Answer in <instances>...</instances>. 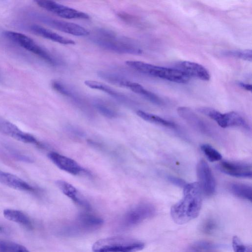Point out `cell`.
<instances>
[{
    "mask_svg": "<svg viewBox=\"0 0 252 252\" xmlns=\"http://www.w3.org/2000/svg\"><path fill=\"white\" fill-rule=\"evenodd\" d=\"M183 198L172 206L170 215L177 224H183L197 218L202 205V191L198 182L186 184Z\"/></svg>",
    "mask_w": 252,
    "mask_h": 252,
    "instance_id": "1",
    "label": "cell"
},
{
    "mask_svg": "<svg viewBox=\"0 0 252 252\" xmlns=\"http://www.w3.org/2000/svg\"><path fill=\"white\" fill-rule=\"evenodd\" d=\"M91 39L98 46L119 54L139 55L142 51L130 40L119 37L112 31L104 29L95 30Z\"/></svg>",
    "mask_w": 252,
    "mask_h": 252,
    "instance_id": "2",
    "label": "cell"
},
{
    "mask_svg": "<svg viewBox=\"0 0 252 252\" xmlns=\"http://www.w3.org/2000/svg\"><path fill=\"white\" fill-rule=\"evenodd\" d=\"M126 63L141 73L173 82L185 83L190 79L187 74L179 69L158 66L140 61H127Z\"/></svg>",
    "mask_w": 252,
    "mask_h": 252,
    "instance_id": "3",
    "label": "cell"
},
{
    "mask_svg": "<svg viewBox=\"0 0 252 252\" xmlns=\"http://www.w3.org/2000/svg\"><path fill=\"white\" fill-rule=\"evenodd\" d=\"M145 247L143 242L125 236H113L96 241L92 246L94 252H137Z\"/></svg>",
    "mask_w": 252,
    "mask_h": 252,
    "instance_id": "4",
    "label": "cell"
},
{
    "mask_svg": "<svg viewBox=\"0 0 252 252\" xmlns=\"http://www.w3.org/2000/svg\"><path fill=\"white\" fill-rule=\"evenodd\" d=\"M103 222L98 216L87 212L82 213L74 220L63 226L60 233L65 236H78L96 230Z\"/></svg>",
    "mask_w": 252,
    "mask_h": 252,
    "instance_id": "5",
    "label": "cell"
},
{
    "mask_svg": "<svg viewBox=\"0 0 252 252\" xmlns=\"http://www.w3.org/2000/svg\"><path fill=\"white\" fill-rule=\"evenodd\" d=\"M4 34L6 38L36 55L48 63L53 65L57 64L56 59L29 36L21 33L12 31H6Z\"/></svg>",
    "mask_w": 252,
    "mask_h": 252,
    "instance_id": "6",
    "label": "cell"
},
{
    "mask_svg": "<svg viewBox=\"0 0 252 252\" xmlns=\"http://www.w3.org/2000/svg\"><path fill=\"white\" fill-rule=\"evenodd\" d=\"M198 111L214 120L221 127L239 126L246 129L250 128L245 120L237 112L231 111L221 113L216 109L206 107H200Z\"/></svg>",
    "mask_w": 252,
    "mask_h": 252,
    "instance_id": "7",
    "label": "cell"
},
{
    "mask_svg": "<svg viewBox=\"0 0 252 252\" xmlns=\"http://www.w3.org/2000/svg\"><path fill=\"white\" fill-rule=\"evenodd\" d=\"M156 213L154 206L147 202L140 203L129 210L122 217L121 225L123 228L133 227L153 217Z\"/></svg>",
    "mask_w": 252,
    "mask_h": 252,
    "instance_id": "8",
    "label": "cell"
},
{
    "mask_svg": "<svg viewBox=\"0 0 252 252\" xmlns=\"http://www.w3.org/2000/svg\"><path fill=\"white\" fill-rule=\"evenodd\" d=\"M198 184L202 193L207 196L213 195L216 191L215 179L207 162L200 160L196 166Z\"/></svg>",
    "mask_w": 252,
    "mask_h": 252,
    "instance_id": "9",
    "label": "cell"
},
{
    "mask_svg": "<svg viewBox=\"0 0 252 252\" xmlns=\"http://www.w3.org/2000/svg\"><path fill=\"white\" fill-rule=\"evenodd\" d=\"M35 2L39 6L63 18L84 19L89 18V16L85 13L53 1L36 0Z\"/></svg>",
    "mask_w": 252,
    "mask_h": 252,
    "instance_id": "10",
    "label": "cell"
},
{
    "mask_svg": "<svg viewBox=\"0 0 252 252\" xmlns=\"http://www.w3.org/2000/svg\"><path fill=\"white\" fill-rule=\"evenodd\" d=\"M36 18L43 23L61 32L75 36H86L89 32L77 24L59 20L40 14L34 15Z\"/></svg>",
    "mask_w": 252,
    "mask_h": 252,
    "instance_id": "11",
    "label": "cell"
},
{
    "mask_svg": "<svg viewBox=\"0 0 252 252\" xmlns=\"http://www.w3.org/2000/svg\"><path fill=\"white\" fill-rule=\"evenodd\" d=\"M177 113L183 119L196 130L208 135H211L213 134L212 128L208 124L190 108L184 106L179 107L177 109Z\"/></svg>",
    "mask_w": 252,
    "mask_h": 252,
    "instance_id": "12",
    "label": "cell"
},
{
    "mask_svg": "<svg viewBox=\"0 0 252 252\" xmlns=\"http://www.w3.org/2000/svg\"><path fill=\"white\" fill-rule=\"evenodd\" d=\"M218 168L222 172L233 177L251 178L252 176V166L249 163L225 160L220 163Z\"/></svg>",
    "mask_w": 252,
    "mask_h": 252,
    "instance_id": "13",
    "label": "cell"
},
{
    "mask_svg": "<svg viewBox=\"0 0 252 252\" xmlns=\"http://www.w3.org/2000/svg\"><path fill=\"white\" fill-rule=\"evenodd\" d=\"M48 157L59 168L70 174L77 175L84 171L83 168L76 161L58 153L50 152Z\"/></svg>",
    "mask_w": 252,
    "mask_h": 252,
    "instance_id": "14",
    "label": "cell"
},
{
    "mask_svg": "<svg viewBox=\"0 0 252 252\" xmlns=\"http://www.w3.org/2000/svg\"><path fill=\"white\" fill-rule=\"evenodd\" d=\"M0 131L19 141L39 145L32 135L22 131L14 124L4 120L0 121Z\"/></svg>",
    "mask_w": 252,
    "mask_h": 252,
    "instance_id": "15",
    "label": "cell"
},
{
    "mask_svg": "<svg viewBox=\"0 0 252 252\" xmlns=\"http://www.w3.org/2000/svg\"><path fill=\"white\" fill-rule=\"evenodd\" d=\"M52 87L60 94L69 98L80 108L87 110L88 105L82 96L73 88L59 81H53Z\"/></svg>",
    "mask_w": 252,
    "mask_h": 252,
    "instance_id": "16",
    "label": "cell"
},
{
    "mask_svg": "<svg viewBox=\"0 0 252 252\" xmlns=\"http://www.w3.org/2000/svg\"><path fill=\"white\" fill-rule=\"evenodd\" d=\"M56 184L62 192L77 205L87 211L91 210V206L89 203L73 185L63 180L57 181Z\"/></svg>",
    "mask_w": 252,
    "mask_h": 252,
    "instance_id": "17",
    "label": "cell"
},
{
    "mask_svg": "<svg viewBox=\"0 0 252 252\" xmlns=\"http://www.w3.org/2000/svg\"><path fill=\"white\" fill-rule=\"evenodd\" d=\"M182 71L189 77H194L203 81H208L210 74L208 70L201 64L190 61H183L180 63Z\"/></svg>",
    "mask_w": 252,
    "mask_h": 252,
    "instance_id": "18",
    "label": "cell"
},
{
    "mask_svg": "<svg viewBox=\"0 0 252 252\" xmlns=\"http://www.w3.org/2000/svg\"><path fill=\"white\" fill-rule=\"evenodd\" d=\"M0 183L16 189L34 192L36 189L17 176L0 170Z\"/></svg>",
    "mask_w": 252,
    "mask_h": 252,
    "instance_id": "19",
    "label": "cell"
},
{
    "mask_svg": "<svg viewBox=\"0 0 252 252\" xmlns=\"http://www.w3.org/2000/svg\"><path fill=\"white\" fill-rule=\"evenodd\" d=\"M84 83L88 87L101 91L122 103L127 105L132 103V101L126 95L105 84L93 80H86Z\"/></svg>",
    "mask_w": 252,
    "mask_h": 252,
    "instance_id": "20",
    "label": "cell"
},
{
    "mask_svg": "<svg viewBox=\"0 0 252 252\" xmlns=\"http://www.w3.org/2000/svg\"><path fill=\"white\" fill-rule=\"evenodd\" d=\"M31 30L35 34L53 41L65 45L75 44L74 41L63 37L50 30L40 26L32 25L30 26Z\"/></svg>",
    "mask_w": 252,
    "mask_h": 252,
    "instance_id": "21",
    "label": "cell"
},
{
    "mask_svg": "<svg viewBox=\"0 0 252 252\" xmlns=\"http://www.w3.org/2000/svg\"><path fill=\"white\" fill-rule=\"evenodd\" d=\"M97 74L99 77L110 83L130 90L134 83L121 75L109 71H99Z\"/></svg>",
    "mask_w": 252,
    "mask_h": 252,
    "instance_id": "22",
    "label": "cell"
},
{
    "mask_svg": "<svg viewBox=\"0 0 252 252\" xmlns=\"http://www.w3.org/2000/svg\"><path fill=\"white\" fill-rule=\"evenodd\" d=\"M4 217L12 221L16 222L28 229L32 227L30 218L24 212L14 209H5L3 212Z\"/></svg>",
    "mask_w": 252,
    "mask_h": 252,
    "instance_id": "23",
    "label": "cell"
},
{
    "mask_svg": "<svg viewBox=\"0 0 252 252\" xmlns=\"http://www.w3.org/2000/svg\"><path fill=\"white\" fill-rule=\"evenodd\" d=\"M230 191L236 196L252 201L251 186L240 183H233L229 185Z\"/></svg>",
    "mask_w": 252,
    "mask_h": 252,
    "instance_id": "24",
    "label": "cell"
},
{
    "mask_svg": "<svg viewBox=\"0 0 252 252\" xmlns=\"http://www.w3.org/2000/svg\"><path fill=\"white\" fill-rule=\"evenodd\" d=\"M93 104L96 110L105 117L112 119L116 118L119 115V112L116 108L104 100L95 99Z\"/></svg>",
    "mask_w": 252,
    "mask_h": 252,
    "instance_id": "25",
    "label": "cell"
},
{
    "mask_svg": "<svg viewBox=\"0 0 252 252\" xmlns=\"http://www.w3.org/2000/svg\"><path fill=\"white\" fill-rule=\"evenodd\" d=\"M136 113L139 117L149 123L167 127H176V125L174 123L164 119L158 115L142 110H138Z\"/></svg>",
    "mask_w": 252,
    "mask_h": 252,
    "instance_id": "26",
    "label": "cell"
},
{
    "mask_svg": "<svg viewBox=\"0 0 252 252\" xmlns=\"http://www.w3.org/2000/svg\"><path fill=\"white\" fill-rule=\"evenodd\" d=\"M130 90L156 105H161L163 104V101L158 96L145 89L142 85L137 83H134Z\"/></svg>",
    "mask_w": 252,
    "mask_h": 252,
    "instance_id": "27",
    "label": "cell"
},
{
    "mask_svg": "<svg viewBox=\"0 0 252 252\" xmlns=\"http://www.w3.org/2000/svg\"><path fill=\"white\" fill-rule=\"evenodd\" d=\"M186 252H217L216 246L212 243L204 241H197L187 249Z\"/></svg>",
    "mask_w": 252,
    "mask_h": 252,
    "instance_id": "28",
    "label": "cell"
},
{
    "mask_svg": "<svg viewBox=\"0 0 252 252\" xmlns=\"http://www.w3.org/2000/svg\"><path fill=\"white\" fill-rule=\"evenodd\" d=\"M0 252H30L24 246L16 243L0 239Z\"/></svg>",
    "mask_w": 252,
    "mask_h": 252,
    "instance_id": "29",
    "label": "cell"
},
{
    "mask_svg": "<svg viewBox=\"0 0 252 252\" xmlns=\"http://www.w3.org/2000/svg\"><path fill=\"white\" fill-rule=\"evenodd\" d=\"M200 149L210 162L218 161L222 158V156L220 152L209 144H202L200 146Z\"/></svg>",
    "mask_w": 252,
    "mask_h": 252,
    "instance_id": "30",
    "label": "cell"
},
{
    "mask_svg": "<svg viewBox=\"0 0 252 252\" xmlns=\"http://www.w3.org/2000/svg\"><path fill=\"white\" fill-rule=\"evenodd\" d=\"M223 55L226 56L237 58L247 61H252V50H241L227 51L223 52Z\"/></svg>",
    "mask_w": 252,
    "mask_h": 252,
    "instance_id": "31",
    "label": "cell"
},
{
    "mask_svg": "<svg viewBox=\"0 0 252 252\" xmlns=\"http://www.w3.org/2000/svg\"><path fill=\"white\" fill-rule=\"evenodd\" d=\"M232 245L234 252H252L251 247L244 244L237 236L233 237Z\"/></svg>",
    "mask_w": 252,
    "mask_h": 252,
    "instance_id": "32",
    "label": "cell"
},
{
    "mask_svg": "<svg viewBox=\"0 0 252 252\" xmlns=\"http://www.w3.org/2000/svg\"><path fill=\"white\" fill-rule=\"evenodd\" d=\"M216 228V223L213 220H208L203 224L202 229L204 232L209 233L214 230Z\"/></svg>",
    "mask_w": 252,
    "mask_h": 252,
    "instance_id": "33",
    "label": "cell"
},
{
    "mask_svg": "<svg viewBox=\"0 0 252 252\" xmlns=\"http://www.w3.org/2000/svg\"><path fill=\"white\" fill-rule=\"evenodd\" d=\"M169 180L173 184L179 186L184 187L185 185V182L183 180L181 179H178L177 178L170 177H169Z\"/></svg>",
    "mask_w": 252,
    "mask_h": 252,
    "instance_id": "34",
    "label": "cell"
},
{
    "mask_svg": "<svg viewBox=\"0 0 252 252\" xmlns=\"http://www.w3.org/2000/svg\"><path fill=\"white\" fill-rule=\"evenodd\" d=\"M237 84L240 87L246 91L250 92L252 91V85L249 84L245 83L242 82H238Z\"/></svg>",
    "mask_w": 252,
    "mask_h": 252,
    "instance_id": "35",
    "label": "cell"
},
{
    "mask_svg": "<svg viewBox=\"0 0 252 252\" xmlns=\"http://www.w3.org/2000/svg\"><path fill=\"white\" fill-rule=\"evenodd\" d=\"M3 228L0 226V232L2 231Z\"/></svg>",
    "mask_w": 252,
    "mask_h": 252,
    "instance_id": "36",
    "label": "cell"
}]
</instances>
